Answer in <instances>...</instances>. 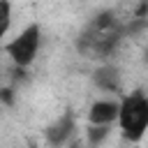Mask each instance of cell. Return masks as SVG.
Here are the masks:
<instances>
[{
    "instance_id": "6da1fadb",
    "label": "cell",
    "mask_w": 148,
    "mask_h": 148,
    "mask_svg": "<svg viewBox=\"0 0 148 148\" xmlns=\"http://www.w3.org/2000/svg\"><path fill=\"white\" fill-rule=\"evenodd\" d=\"M123 35H125V28L118 23L116 14L111 9H104L81 32V37H79V51L83 56L97 58V60L109 58L116 51V46L120 44Z\"/></svg>"
},
{
    "instance_id": "7a4b0ae2",
    "label": "cell",
    "mask_w": 148,
    "mask_h": 148,
    "mask_svg": "<svg viewBox=\"0 0 148 148\" xmlns=\"http://www.w3.org/2000/svg\"><path fill=\"white\" fill-rule=\"evenodd\" d=\"M118 125L127 141H141L148 130V95L141 90L125 95L118 106Z\"/></svg>"
},
{
    "instance_id": "3957f363",
    "label": "cell",
    "mask_w": 148,
    "mask_h": 148,
    "mask_svg": "<svg viewBox=\"0 0 148 148\" xmlns=\"http://www.w3.org/2000/svg\"><path fill=\"white\" fill-rule=\"evenodd\" d=\"M39 44H42V28L37 23H30L5 46V51L16 67L25 69L35 62V58L39 53Z\"/></svg>"
},
{
    "instance_id": "277c9868",
    "label": "cell",
    "mask_w": 148,
    "mask_h": 148,
    "mask_svg": "<svg viewBox=\"0 0 148 148\" xmlns=\"http://www.w3.org/2000/svg\"><path fill=\"white\" fill-rule=\"evenodd\" d=\"M118 106H120V102H116V99L92 102V106L88 111L90 125H111V123H116L118 120Z\"/></svg>"
},
{
    "instance_id": "5b68a950",
    "label": "cell",
    "mask_w": 148,
    "mask_h": 148,
    "mask_svg": "<svg viewBox=\"0 0 148 148\" xmlns=\"http://www.w3.org/2000/svg\"><path fill=\"white\" fill-rule=\"evenodd\" d=\"M74 130H76L74 116H72V113H62V116L46 130V141H49L51 146H62V143H67V139L74 134Z\"/></svg>"
},
{
    "instance_id": "8992f818",
    "label": "cell",
    "mask_w": 148,
    "mask_h": 148,
    "mask_svg": "<svg viewBox=\"0 0 148 148\" xmlns=\"http://www.w3.org/2000/svg\"><path fill=\"white\" fill-rule=\"evenodd\" d=\"M92 83H95L99 90L118 92V90H120V69H118L116 65H102V67L95 69Z\"/></svg>"
},
{
    "instance_id": "52a82bcc",
    "label": "cell",
    "mask_w": 148,
    "mask_h": 148,
    "mask_svg": "<svg viewBox=\"0 0 148 148\" xmlns=\"http://www.w3.org/2000/svg\"><path fill=\"white\" fill-rule=\"evenodd\" d=\"M12 28V5L9 0H0V42Z\"/></svg>"
},
{
    "instance_id": "ba28073f",
    "label": "cell",
    "mask_w": 148,
    "mask_h": 148,
    "mask_svg": "<svg viewBox=\"0 0 148 148\" xmlns=\"http://www.w3.org/2000/svg\"><path fill=\"white\" fill-rule=\"evenodd\" d=\"M109 132H111V125H90L88 127V143H92V146L102 143L109 136Z\"/></svg>"
},
{
    "instance_id": "9c48e42d",
    "label": "cell",
    "mask_w": 148,
    "mask_h": 148,
    "mask_svg": "<svg viewBox=\"0 0 148 148\" xmlns=\"http://www.w3.org/2000/svg\"><path fill=\"white\" fill-rule=\"evenodd\" d=\"M0 99L5 104H14V90L12 88H0Z\"/></svg>"
},
{
    "instance_id": "30bf717a",
    "label": "cell",
    "mask_w": 148,
    "mask_h": 148,
    "mask_svg": "<svg viewBox=\"0 0 148 148\" xmlns=\"http://www.w3.org/2000/svg\"><path fill=\"white\" fill-rule=\"evenodd\" d=\"M143 60H146V62H148V49H146V58H143Z\"/></svg>"
}]
</instances>
